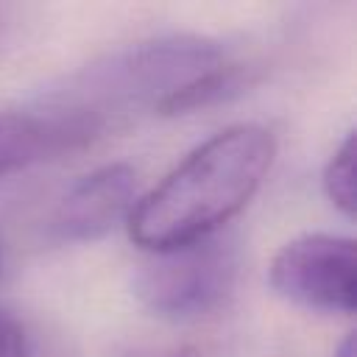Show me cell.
Instances as JSON below:
<instances>
[{"label": "cell", "mask_w": 357, "mask_h": 357, "mask_svg": "<svg viewBox=\"0 0 357 357\" xmlns=\"http://www.w3.org/2000/svg\"><path fill=\"white\" fill-rule=\"evenodd\" d=\"M167 357H201L195 349H190V346H184V349H176V351H170Z\"/></svg>", "instance_id": "9c48e42d"}, {"label": "cell", "mask_w": 357, "mask_h": 357, "mask_svg": "<svg viewBox=\"0 0 357 357\" xmlns=\"http://www.w3.org/2000/svg\"><path fill=\"white\" fill-rule=\"evenodd\" d=\"M137 204V170L109 162L81 176L56 204L47 231L59 243H95L128 220Z\"/></svg>", "instance_id": "277c9868"}, {"label": "cell", "mask_w": 357, "mask_h": 357, "mask_svg": "<svg viewBox=\"0 0 357 357\" xmlns=\"http://www.w3.org/2000/svg\"><path fill=\"white\" fill-rule=\"evenodd\" d=\"M95 137L98 131L86 120L53 103L42 109H0V178L84 148Z\"/></svg>", "instance_id": "5b68a950"}, {"label": "cell", "mask_w": 357, "mask_h": 357, "mask_svg": "<svg viewBox=\"0 0 357 357\" xmlns=\"http://www.w3.org/2000/svg\"><path fill=\"white\" fill-rule=\"evenodd\" d=\"M324 192L329 198V204L346 215L354 218V206H357V192H354V134H346L343 142L332 151L326 167H324Z\"/></svg>", "instance_id": "8992f818"}, {"label": "cell", "mask_w": 357, "mask_h": 357, "mask_svg": "<svg viewBox=\"0 0 357 357\" xmlns=\"http://www.w3.org/2000/svg\"><path fill=\"white\" fill-rule=\"evenodd\" d=\"M268 282L296 307L351 315L357 298L354 240L326 231L293 237L273 254Z\"/></svg>", "instance_id": "3957f363"}, {"label": "cell", "mask_w": 357, "mask_h": 357, "mask_svg": "<svg viewBox=\"0 0 357 357\" xmlns=\"http://www.w3.org/2000/svg\"><path fill=\"white\" fill-rule=\"evenodd\" d=\"M357 351H354V335L349 332L337 346H335V351H332V357H354Z\"/></svg>", "instance_id": "ba28073f"}, {"label": "cell", "mask_w": 357, "mask_h": 357, "mask_svg": "<svg viewBox=\"0 0 357 357\" xmlns=\"http://www.w3.org/2000/svg\"><path fill=\"white\" fill-rule=\"evenodd\" d=\"M0 22H3V8H0Z\"/></svg>", "instance_id": "30bf717a"}, {"label": "cell", "mask_w": 357, "mask_h": 357, "mask_svg": "<svg viewBox=\"0 0 357 357\" xmlns=\"http://www.w3.org/2000/svg\"><path fill=\"white\" fill-rule=\"evenodd\" d=\"M0 357H31L25 326L6 310H0Z\"/></svg>", "instance_id": "52a82bcc"}, {"label": "cell", "mask_w": 357, "mask_h": 357, "mask_svg": "<svg viewBox=\"0 0 357 357\" xmlns=\"http://www.w3.org/2000/svg\"><path fill=\"white\" fill-rule=\"evenodd\" d=\"M237 271V243L212 234L201 243L153 254L134 276V296L156 318L195 321L229 298Z\"/></svg>", "instance_id": "7a4b0ae2"}, {"label": "cell", "mask_w": 357, "mask_h": 357, "mask_svg": "<svg viewBox=\"0 0 357 357\" xmlns=\"http://www.w3.org/2000/svg\"><path fill=\"white\" fill-rule=\"evenodd\" d=\"M276 156L271 128L229 126L192 148L153 190L137 198L126 226L134 245L162 254L212 237L262 187Z\"/></svg>", "instance_id": "6da1fadb"}]
</instances>
